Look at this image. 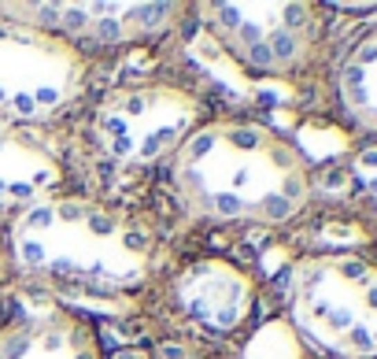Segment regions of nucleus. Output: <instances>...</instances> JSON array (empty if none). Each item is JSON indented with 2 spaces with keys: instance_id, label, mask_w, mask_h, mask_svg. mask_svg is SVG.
I'll return each mask as SVG.
<instances>
[{
  "instance_id": "nucleus-1",
  "label": "nucleus",
  "mask_w": 377,
  "mask_h": 359,
  "mask_svg": "<svg viewBox=\"0 0 377 359\" xmlns=\"http://www.w3.org/2000/svg\"><path fill=\"white\" fill-rule=\"evenodd\" d=\"M181 208L219 226H277L304 211L311 174L282 134L259 123H208L174 148Z\"/></svg>"
},
{
  "instance_id": "nucleus-2",
  "label": "nucleus",
  "mask_w": 377,
  "mask_h": 359,
  "mask_svg": "<svg viewBox=\"0 0 377 359\" xmlns=\"http://www.w3.org/2000/svg\"><path fill=\"white\" fill-rule=\"evenodd\" d=\"M12 252L26 270L96 292H126L148 278V237L130 219L82 197H45L19 211Z\"/></svg>"
},
{
  "instance_id": "nucleus-3",
  "label": "nucleus",
  "mask_w": 377,
  "mask_h": 359,
  "mask_svg": "<svg viewBox=\"0 0 377 359\" xmlns=\"http://www.w3.org/2000/svg\"><path fill=\"white\" fill-rule=\"evenodd\" d=\"M288 315L318 352L377 359V263L355 252L307 256L288 270Z\"/></svg>"
},
{
  "instance_id": "nucleus-4",
  "label": "nucleus",
  "mask_w": 377,
  "mask_h": 359,
  "mask_svg": "<svg viewBox=\"0 0 377 359\" xmlns=\"http://www.w3.org/2000/svg\"><path fill=\"white\" fill-rule=\"evenodd\" d=\"M200 12L219 45L255 74L300 71L322 37L315 4H208Z\"/></svg>"
},
{
  "instance_id": "nucleus-5",
  "label": "nucleus",
  "mask_w": 377,
  "mask_h": 359,
  "mask_svg": "<svg viewBox=\"0 0 377 359\" xmlns=\"http://www.w3.org/2000/svg\"><path fill=\"white\" fill-rule=\"evenodd\" d=\"M196 100L174 85H130L96 107L93 130L111 159L145 167L174 156V148L196 130Z\"/></svg>"
},
{
  "instance_id": "nucleus-6",
  "label": "nucleus",
  "mask_w": 377,
  "mask_h": 359,
  "mask_svg": "<svg viewBox=\"0 0 377 359\" xmlns=\"http://www.w3.org/2000/svg\"><path fill=\"white\" fill-rule=\"evenodd\" d=\"M82 85V56L26 26H0V119L41 123L63 112Z\"/></svg>"
},
{
  "instance_id": "nucleus-7",
  "label": "nucleus",
  "mask_w": 377,
  "mask_h": 359,
  "mask_svg": "<svg viewBox=\"0 0 377 359\" xmlns=\"http://www.w3.org/2000/svg\"><path fill=\"white\" fill-rule=\"evenodd\" d=\"M181 4H0L8 26H26L63 45H130L170 30Z\"/></svg>"
},
{
  "instance_id": "nucleus-8",
  "label": "nucleus",
  "mask_w": 377,
  "mask_h": 359,
  "mask_svg": "<svg viewBox=\"0 0 377 359\" xmlns=\"http://www.w3.org/2000/svg\"><path fill=\"white\" fill-rule=\"evenodd\" d=\"M174 304L208 330H233L252 311V281L222 259H203L178 274Z\"/></svg>"
},
{
  "instance_id": "nucleus-9",
  "label": "nucleus",
  "mask_w": 377,
  "mask_h": 359,
  "mask_svg": "<svg viewBox=\"0 0 377 359\" xmlns=\"http://www.w3.org/2000/svg\"><path fill=\"white\" fill-rule=\"evenodd\" d=\"M0 359H100V352L82 319L63 311H34L0 330Z\"/></svg>"
},
{
  "instance_id": "nucleus-10",
  "label": "nucleus",
  "mask_w": 377,
  "mask_h": 359,
  "mask_svg": "<svg viewBox=\"0 0 377 359\" xmlns=\"http://www.w3.org/2000/svg\"><path fill=\"white\" fill-rule=\"evenodd\" d=\"M56 156L26 130H0V208H30L56 186Z\"/></svg>"
},
{
  "instance_id": "nucleus-11",
  "label": "nucleus",
  "mask_w": 377,
  "mask_h": 359,
  "mask_svg": "<svg viewBox=\"0 0 377 359\" xmlns=\"http://www.w3.org/2000/svg\"><path fill=\"white\" fill-rule=\"evenodd\" d=\"M337 96L355 123L377 134V26L348 49L337 67Z\"/></svg>"
},
{
  "instance_id": "nucleus-12",
  "label": "nucleus",
  "mask_w": 377,
  "mask_h": 359,
  "mask_svg": "<svg viewBox=\"0 0 377 359\" xmlns=\"http://www.w3.org/2000/svg\"><path fill=\"white\" fill-rule=\"evenodd\" d=\"M351 174H355V186L370 197V204H377V145H366L351 159Z\"/></svg>"
}]
</instances>
